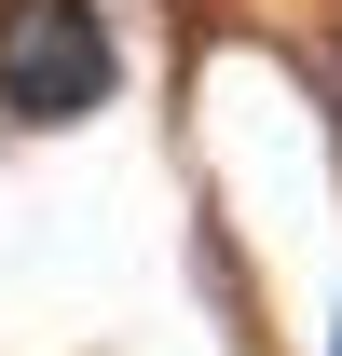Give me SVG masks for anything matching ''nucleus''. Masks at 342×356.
<instances>
[{
    "instance_id": "obj_1",
    "label": "nucleus",
    "mask_w": 342,
    "mask_h": 356,
    "mask_svg": "<svg viewBox=\"0 0 342 356\" xmlns=\"http://www.w3.org/2000/svg\"><path fill=\"white\" fill-rule=\"evenodd\" d=\"M110 14L96 0H0V110L14 124H96L110 110Z\"/></svg>"
},
{
    "instance_id": "obj_2",
    "label": "nucleus",
    "mask_w": 342,
    "mask_h": 356,
    "mask_svg": "<svg viewBox=\"0 0 342 356\" xmlns=\"http://www.w3.org/2000/svg\"><path fill=\"white\" fill-rule=\"evenodd\" d=\"M329 110H342V55H329Z\"/></svg>"
},
{
    "instance_id": "obj_3",
    "label": "nucleus",
    "mask_w": 342,
    "mask_h": 356,
    "mask_svg": "<svg viewBox=\"0 0 342 356\" xmlns=\"http://www.w3.org/2000/svg\"><path fill=\"white\" fill-rule=\"evenodd\" d=\"M329 356H342V343H329Z\"/></svg>"
}]
</instances>
